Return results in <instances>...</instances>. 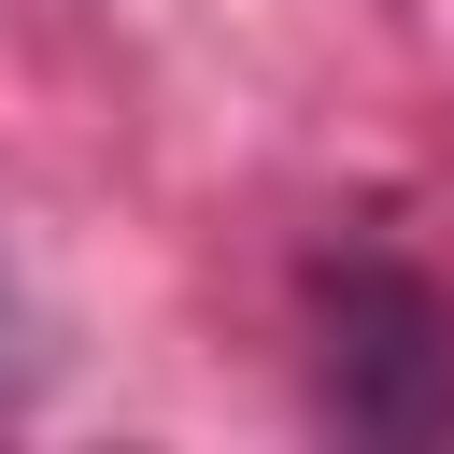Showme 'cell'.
Segmentation results:
<instances>
[{
  "label": "cell",
  "instance_id": "obj_1",
  "mask_svg": "<svg viewBox=\"0 0 454 454\" xmlns=\"http://www.w3.org/2000/svg\"><path fill=\"white\" fill-rule=\"evenodd\" d=\"M0 326H14V312H0Z\"/></svg>",
  "mask_w": 454,
  "mask_h": 454
}]
</instances>
